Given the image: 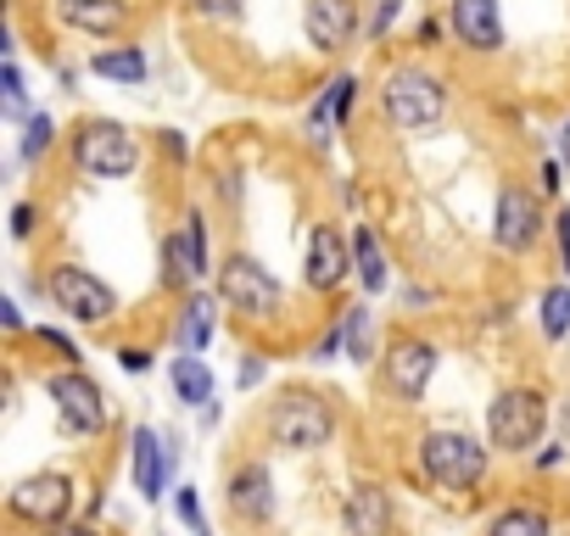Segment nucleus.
Returning a JSON list of instances; mask_svg holds the SVG:
<instances>
[{
  "instance_id": "nucleus-21",
  "label": "nucleus",
  "mask_w": 570,
  "mask_h": 536,
  "mask_svg": "<svg viewBox=\"0 0 570 536\" xmlns=\"http://www.w3.org/2000/svg\"><path fill=\"white\" fill-rule=\"evenodd\" d=\"M353 96H358V79H353V73L331 79V85H325V96H320V107L308 112V135H320V140H325V129H331V123H336V129H347V118H353Z\"/></svg>"
},
{
  "instance_id": "nucleus-22",
  "label": "nucleus",
  "mask_w": 570,
  "mask_h": 536,
  "mask_svg": "<svg viewBox=\"0 0 570 536\" xmlns=\"http://www.w3.org/2000/svg\"><path fill=\"white\" fill-rule=\"evenodd\" d=\"M168 386H174V397H179L185 408H207V403H213V369H207L196 353H179V358H174Z\"/></svg>"
},
{
  "instance_id": "nucleus-40",
  "label": "nucleus",
  "mask_w": 570,
  "mask_h": 536,
  "mask_svg": "<svg viewBox=\"0 0 570 536\" xmlns=\"http://www.w3.org/2000/svg\"><path fill=\"white\" fill-rule=\"evenodd\" d=\"M0 325H7L12 336H23L29 325H23V314H18V302H0Z\"/></svg>"
},
{
  "instance_id": "nucleus-13",
  "label": "nucleus",
  "mask_w": 570,
  "mask_h": 536,
  "mask_svg": "<svg viewBox=\"0 0 570 536\" xmlns=\"http://www.w3.org/2000/svg\"><path fill=\"white\" fill-rule=\"evenodd\" d=\"M353 275V240H342L331 224H320L308 235V251H303V280L308 291H342Z\"/></svg>"
},
{
  "instance_id": "nucleus-20",
  "label": "nucleus",
  "mask_w": 570,
  "mask_h": 536,
  "mask_svg": "<svg viewBox=\"0 0 570 536\" xmlns=\"http://www.w3.org/2000/svg\"><path fill=\"white\" fill-rule=\"evenodd\" d=\"M353 275H358V286H364L370 297L392 286L386 251H381V240H375V229H370V224H358V229H353Z\"/></svg>"
},
{
  "instance_id": "nucleus-4",
  "label": "nucleus",
  "mask_w": 570,
  "mask_h": 536,
  "mask_svg": "<svg viewBox=\"0 0 570 536\" xmlns=\"http://www.w3.org/2000/svg\"><path fill=\"white\" fill-rule=\"evenodd\" d=\"M331 436H336V408L320 391L297 386L268 408V441L279 453H320V447H331Z\"/></svg>"
},
{
  "instance_id": "nucleus-26",
  "label": "nucleus",
  "mask_w": 570,
  "mask_h": 536,
  "mask_svg": "<svg viewBox=\"0 0 570 536\" xmlns=\"http://www.w3.org/2000/svg\"><path fill=\"white\" fill-rule=\"evenodd\" d=\"M342 341H347L353 364H370L375 358V314L370 308H347L342 314Z\"/></svg>"
},
{
  "instance_id": "nucleus-7",
  "label": "nucleus",
  "mask_w": 570,
  "mask_h": 536,
  "mask_svg": "<svg viewBox=\"0 0 570 536\" xmlns=\"http://www.w3.org/2000/svg\"><path fill=\"white\" fill-rule=\"evenodd\" d=\"M73 162H79L85 173H96V179H129V173L140 168V146H135V135H129L124 123H112V118H85V123L73 129Z\"/></svg>"
},
{
  "instance_id": "nucleus-3",
  "label": "nucleus",
  "mask_w": 570,
  "mask_h": 536,
  "mask_svg": "<svg viewBox=\"0 0 570 536\" xmlns=\"http://www.w3.org/2000/svg\"><path fill=\"white\" fill-rule=\"evenodd\" d=\"M548 430V391L542 386H503L487 403V447L492 453H531Z\"/></svg>"
},
{
  "instance_id": "nucleus-6",
  "label": "nucleus",
  "mask_w": 570,
  "mask_h": 536,
  "mask_svg": "<svg viewBox=\"0 0 570 536\" xmlns=\"http://www.w3.org/2000/svg\"><path fill=\"white\" fill-rule=\"evenodd\" d=\"M46 291H51V302H57L73 325L101 330V325H112V319H118V291H112L101 275L79 268V262H57L51 275H46Z\"/></svg>"
},
{
  "instance_id": "nucleus-23",
  "label": "nucleus",
  "mask_w": 570,
  "mask_h": 536,
  "mask_svg": "<svg viewBox=\"0 0 570 536\" xmlns=\"http://www.w3.org/2000/svg\"><path fill=\"white\" fill-rule=\"evenodd\" d=\"M487 536H553V519L542 508H531V503H509V508L492 514Z\"/></svg>"
},
{
  "instance_id": "nucleus-29",
  "label": "nucleus",
  "mask_w": 570,
  "mask_h": 536,
  "mask_svg": "<svg viewBox=\"0 0 570 536\" xmlns=\"http://www.w3.org/2000/svg\"><path fill=\"white\" fill-rule=\"evenodd\" d=\"M179 229H185V246H190V262H196V280H207V275H213V257H207V218L190 207Z\"/></svg>"
},
{
  "instance_id": "nucleus-32",
  "label": "nucleus",
  "mask_w": 570,
  "mask_h": 536,
  "mask_svg": "<svg viewBox=\"0 0 570 536\" xmlns=\"http://www.w3.org/2000/svg\"><path fill=\"white\" fill-rule=\"evenodd\" d=\"M174 508H179V519L190 525V536H207V514H202V503H196V492H190V486H179Z\"/></svg>"
},
{
  "instance_id": "nucleus-1",
  "label": "nucleus",
  "mask_w": 570,
  "mask_h": 536,
  "mask_svg": "<svg viewBox=\"0 0 570 536\" xmlns=\"http://www.w3.org/2000/svg\"><path fill=\"white\" fill-rule=\"evenodd\" d=\"M487 441L470 430H425L420 436V475L436 492H475L487 480Z\"/></svg>"
},
{
  "instance_id": "nucleus-39",
  "label": "nucleus",
  "mask_w": 570,
  "mask_h": 536,
  "mask_svg": "<svg viewBox=\"0 0 570 536\" xmlns=\"http://www.w3.org/2000/svg\"><path fill=\"white\" fill-rule=\"evenodd\" d=\"M397 7H403V0H381V12H375L370 34H386V29H392V18H397Z\"/></svg>"
},
{
  "instance_id": "nucleus-12",
  "label": "nucleus",
  "mask_w": 570,
  "mask_h": 536,
  "mask_svg": "<svg viewBox=\"0 0 570 536\" xmlns=\"http://www.w3.org/2000/svg\"><path fill=\"white\" fill-rule=\"evenodd\" d=\"M224 508L240 519V525H268L274 519V475L263 458H246L229 469L224 480Z\"/></svg>"
},
{
  "instance_id": "nucleus-43",
  "label": "nucleus",
  "mask_w": 570,
  "mask_h": 536,
  "mask_svg": "<svg viewBox=\"0 0 570 536\" xmlns=\"http://www.w3.org/2000/svg\"><path fill=\"white\" fill-rule=\"evenodd\" d=\"M564 453H570V447H564V441H559V447H548V453H542V458H537V469H553V464H559V458H564Z\"/></svg>"
},
{
  "instance_id": "nucleus-41",
  "label": "nucleus",
  "mask_w": 570,
  "mask_h": 536,
  "mask_svg": "<svg viewBox=\"0 0 570 536\" xmlns=\"http://www.w3.org/2000/svg\"><path fill=\"white\" fill-rule=\"evenodd\" d=\"M257 380H263V358L252 353V358L240 364V386H257Z\"/></svg>"
},
{
  "instance_id": "nucleus-45",
  "label": "nucleus",
  "mask_w": 570,
  "mask_h": 536,
  "mask_svg": "<svg viewBox=\"0 0 570 536\" xmlns=\"http://www.w3.org/2000/svg\"><path fill=\"white\" fill-rule=\"evenodd\" d=\"M564 447H570V403H564Z\"/></svg>"
},
{
  "instance_id": "nucleus-8",
  "label": "nucleus",
  "mask_w": 570,
  "mask_h": 536,
  "mask_svg": "<svg viewBox=\"0 0 570 536\" xmlns=\"http://www.w3.org/2000/svg\"><path fill=\"white\" fill-rule=\"evenodd\" d=\"M218 302H224L229 314H240V319H274V314H279V280L268 275L257 257L235 251V257H224V268H218Z\"/></svg>"
},
{
  "instance_id": "nucleus-14",
  "label": "nucleus",
  "mask_w": 570,
  "mask_h": 536,
  "mask_svg": "<svg viewBox=\"0 0 570 536\" xmlns=\"http://www.w3.org/2000/svg\"><path fill=\"white\" fill-rule=\"evenodd\" d=\"M342 525L347 536H392V492L375 480H353L342 497Z\"/></svg>"
},
{
  "instance_id": "nucleus-37",
  "label": "nucleus",
  "mask_w": 570,
  "mask_h": 536,
  "mask_svg": "<svg viewBox=\"0 0 570 536\" xmlns=\"http://www.w3.org/2000/svg\"><path fill=\"white\" fill-rule=\"evenodd\" d=\"M12 235H18V240H23V235H35V207H29V201H18V207H12Z\"/></svg>"
},
{
  "instance_id": "nucleus-42",
  "label": "nucleus",
  "mask_w": 570,
  "mask_h": 536,
  "mask_svg": "<svg viewBox=\"0 0 570 536\" xmlns=\"http://www.w3.org/2000/svg\"><path fill=\"white\" fill-rule=\"evenodd\" d=\"M553 190H559V162L542 168V190H537V196H553Z\"/></svg>"
},
{
  "instance_id": "nucleus-34",
  "label": "nucleus",
  "mask_w": 570,
  "mask_h": 536,
  "mask_svg": "<svg viewBox=\"0 0 570 536\" xmlns=\"http://www.w3.org/2000/svg\"><path fill=\"white\" fill-rule=\"evenodd\" d=\"M336 353H347V341H342V319H336V325H331V330L320 336V347H314V358L325 364V358H336Z\"/></svg>"
},
{
  "instance_id": "nucleus-11",
  "label": "nucleus",
  "mask_w": 570,
  "mask_h": 536,
  "mask_svg": "<svg viewBox=\"0 0 570 536\" xmlns=\"http://www.w3.org/2000/svg\"><path fill=\"white\" fill-rule=\"evenodd\" d=\"M548 229V212H542V196L520 190V185H503L498 190V212H492V246L509 251V257H525Z\"/></svg>"
},
{
  "instance_id": "nucleus-30",
  "label": "nucleus",
  "mask_w": 570,
  "mask_h": 536,
  "mask_svg": "<svg viewBox=\"0 0 570 536\" xmlns=\"http://www.w3.org/2000/svg\"><path fill=\"white\" fill-rule=\"evenodd\" d=\"M0 85H7V112L29 123L35 112H29V90H23V73H18V62H7V73H0Z\"/></svg>"
},
{
  "instance_id": "nucleus-10",
  "label": "nucleus",
  "mask_w": 570,
  "mask_h": 536,
  "mask_svg": "<svg viewBox=\"0 0 570 536\" xmlns=\"http://www.w3.org/2000/svg\"><path fill=\"white\" fill-rule=\"evenodd\" d=\"M436 341H425V336H392L386 341V353H381V380H386V391L397 397V403H420L425 397V386H431V375H436Z\"/></svg>"
},
{
  "instance_id": "nucleus-2",
  "label": "nucleus",
  "mask_w": 570,
  "mask_h": 536,
  "mask_svg": "<svg viewBox=\"0 0 570 536\" xmlns=\"http://www.w3.org/2000/svg\"><path fill=\"white\" fill-rule=\"evenodd\" d=\"M381 112H386L392 129L425 135V129H436V123L448 118V90H442V79L425 73V68H392L386 85H381Z\"/></svg>"
},
{
  "instance_id": "nucleus-15",
  "label": "nucleus",
  "mask_w": 570,
  "mask_h": 536,
  "mask_svg": "<svg viewBox=\"0 0 570 536\" xmlns=\"http://www.w3.org/2000/svg\"><path fill=\"white\" fill-rule=\"evenodd\" d=\"M129 469H135V492L146 503H157L168 492V447H163V430L151 425H135L129 436Z\"/></svg>"
},
{
  "instance_id": "nucleus-38",
  "label": "nucleus",
  "mask_w": 570,
  "mask_h": 536,
  "mask_svg": "<svg viewBox=\"0 0 570 536\" xmlns=\"http://www.w3.org/2000/svg\"><path fill=\"white\" fill-rule=\"evenodd\" d=\"M46 536H101V530H96L90 519H62V525H51Z\"/></svg>"
},
{
  "instance_id": "nucleus-35",
  "label": "nucleus",
  "mask_w": 570,
  "mask_h": 536,
  "mask_svg": "<svg viewBox=\"0 0 570 536\" xmlns=\"http://www.w3.org/2000/svg\"><path fill=\"white\" fill-rule=\"evenodd\" d=\"M553 235H559V262H564V275H570V207L553 218Z\"/></svg>"
},
{
  "instance_id": "nucleus-33",
  "label": "nucleus",
  "mask_w": 570,
  "mask_h": 536,
  "mask_svg": "<svg viewBox=\"0 0 570 536\" xmlns=\"http://www.w3.org/2000/svg\"><path fill=\"white\" fill-rule=\"evenodd\" d=\"M240 7H246V0H196V12H202L207 23H235Z\"/></svg>"
},
{
  "instance_id": "nucleus-9",
  "label": "nucleus",
  "mask_w": 570,
  "mask_h": 536,
  "mask_svg": "<svg viewBox=\"0 0 570 536\" xmlns=\"http://www.w3.org/2000/svg\"><path fill=\"white\" fill-rule=\"evenodd\" d=\"M73 475H62V469H35V475H23L12 492H7V508L23 519V525H40V530H51V525H62L68 514H73Z\"/></svg>"
},
{
  "instance_id": "nucleus-24",
  "label": "nucleus",
  "mask_w": 570,
  "mask_h": 536,
  "mask_svg": "<svg viewBox=\"0 0 570 536\" xmlns=\"http://www.w3.org/2000/svg\"><path fill=\"white\" fill-rule=\"evenodd\" d=\"M90 73H96V79H112V85H140V79H146V57H140V46L96 51V57H90Z\"/></svg>"
},
{
  "instance_id": "nucleus-19",
  "label": "nucleus",
  "mask_w": 570,
  "mask_h": 536,
  "mask_svg": "<svg viewBox=\"0 0 570 536\" xmlns=\"http://www.w3.org/2000/svg\"><path fill=\"white\" fill-rule=\"evenodd\" d=\"M213 330H218V297H207V291H190L185 297V308H179V353H202L207 341H213Z\"/></svg>"
},
{
  "instance_id": "nucleus-18",
  "label": "nucleus",
  "mask_w": 570,
  "mask_h": 536,
  "mask_svg": "<svg viewBox=\"0 0 570 536\" xmlns=\"http://www.w3.org/2000/svg\"><path fill=\"white\" fill-rule=\"evenodd\" d=\"M308 40L320 51H342L358 29V12H353V0H308Z\"/></svg>"
},
{
  "instance_id": "nucleus-31",
  "label": "nucleus",
  "mask_w": 570,
  "mask_h": 536,
  "mask_svg": "<svg viewBox=\"0 0 570 536\" xmlns=\"http://www.w3.org/2000/svg\"><path fill=\"white\" fill-rule=\"evenodd\" d=\"M35 341H40V347H51V353H57V358H62L68 369H79V347H73V341H68L62 330H51V325H40V330H35Z\"/></svg>"
},
{
  "instance_id": "nucleus-36",
  "label": "nucleus",
  "mask_w": 570,
  "mask_h": 536,
  "mask_svg": "<svg viewBox=\"0 0 570 536\" xmlns=\"http://www.w3.org/2000/svg\"><path fill=\"white\" fill-rule=\"evenodd\" d=\"M118 364H124L129 375H146V369H151V353H146V347H124V353H118Z\"/></svg>"
},
{
  "instance_id": "nucleus-44",
  "label": "nucleus",
  "mask_w": 570,
  "mask_h": 536,
  "mask_svg": "<svg viewBox=\"0 0 570 536\" xmlns=\"http://www.w3.org/2000/svg\"><path fill=\"white\" fill-rule=\"evenodd\" d=\"M559 162H564V168H570V118H564V123H559Z\"/></svg>"
},
{
  "instance_id": "nucleus-5",
  "label": "nucleus",
  "mask_w": 570,
  "mask_h": 536,
  "mask_svg": "<svg viewBox=\"0 0 570 536\" xmlns=\"http://www.w3.org/2000/svg\"><path fill=\"white\" fill-rule=\"evenodd\" d=\"M46 397L57 403V425H62L68 436L96 441V436L112 430V403H107V391H101L85 369H57V375H46Z\"/></svg>"
},
{
  "instance_id": "nucleus-17",
  "label": "nucleus",
  "mask_w": 570,
  "mask_h": 536,
  "mask_svg": "<svg viewBox=\"0 0 570 536\" xmlns=\"http://www.w3.org/2000/svg\"><path fill=\"white\" fill-rule=\"evenodd\" d=\"M57 18L73 34H90V40H112V34L129 29V7H124V0H57Z\"/></svg>"
},
{
  "instance_id": "nucleus-25",
  "label": "nucleus",
  "mask_w": 570,
  "mask_h": 536,
  "mask_svg": "<svg viewBox=\"0 0 570 536\" xmlns=\"http://www.w3.org/2000/svg\"><path fill=\"white\" fill-rule=\"evenodd\" d=\"M537 330H542L548 341H564V336H570V286H548V291L537 297Z\"/></svg>"
},
{
  "instance_id": "nucleus-28",
  "label": "nucleus",
  "mask_w": 570,
  "mask_h": 536,
  "mask_svg": "<svg viewBox=\"0 0 570 536\" xmlns=\"http://www.w3.org/2000/svg\"><path fill=\"white\" fill-rule=\"evenodd\" d=\"M51 146H57V123H51V112H35V118H29V129H23L18 157H23V162H40Z\"/></svg>"
},
{
  "instance_id": "nucleus-27",
  "label": "nucleus",
  "mask_w": 570,
  "mask_h": 536,
  "mask_svg": "<svg viewBox=\"0 0 570 536\" xmlns=\"http://www.w3.org/2000/svg\"><path fill=\"white\" fill-rule=\"evenodd\" d=\"M163 286H196V262H190V246H185V229H174L163 240Z\"/></svg>"
},
{
  "instance_id": "nucleus-16",
  "label": "nucleus",
  "mask_w": 570,
  "mask_h": 536,
  "mask_svg": "<svg viewBox=\"0 0 570 536\" xmlns=\"http://www.w3.org/2000/svg\"><path fill=\"white\" fill-rule=\"evenodd\" d=\"M453 34L464 51H498L503 46V18H498V0H453L448 12Z\"/></svg>"
}]
</instances>
